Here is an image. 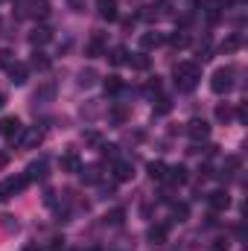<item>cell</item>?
Returning a JSON list of instances; mask_svg holds the SVG:
<instances>
[{
    "mask_svg": "<svg viewBox=\"0 0 248 251\" xmlns=\"http://www.w3.org/2000/svg\"><path fill=\"white\" fill-rule=\"evenodd\" d=\"M234 76H237L234 67H216L213 76H210V91H213V94H231L234 85H237Z\"/></svg>",
    "mask_w": 248,
    "mask_h": 251,
    "instance_id": "7a4b0ae2",
    "label": "cell"
},
{
    "mask_svg": "<svg viewBox=\"0 0 248 251\" xmlns=\"http://www.w3.org/2000/svg\"><path fill=\"white\" fill-rule=\"evenodd\" d=\"M146 94H161V79H158V76L146 82Z\"/></svg>",
    "mask_w": 248,
    "mask_h": 251,
    "instance_id": "4dcf8cb0",
    "label": "cell"
},
{
    "mask_svg": "<svg viewBox=\"0 0 248 251\" xmlns=\"http://www.w3.org/2000/svg\"><path fill=\"white\" fill-rule=\"evenodd\" d=\"M213 251H228V240H216L213 243Z\"/></svg>",
    "mask_w": 248,
    "mask_h": 251,
    "instance_id": "74e56055",
    "label": "cell"
},
{
    "mask_svg": "<svg viewBox=\"0 0 248 251\" xmlns=\"http://www.w3.org/2000/svg\"><path fill=\"white\" fill-rule=\"evenodd\" d=\"M123 219H125L123 207H114L111 213H105V222H108V225H123Z\"/></svg>",
    "mask_w": 248,
    "mask_h": 251,
    "instance_id": "cb8c5ba5",
    "label": "cell"
},
{
    "mask_svg": "<svg viewBox=\"0 0 248 251\" xmlns=\"http://www.w3.org/2000/svg\"><path fill=\"white\" fill-rule=\"evenodd\" d=\"M12 64V50H0V67H9Z\"/></svg>",
    "mask_w": 248,
    "mask_h": 251,
    "instance_id": "836d02e7",
    "label": "cell"
},
{
    "mask_svg": "<svg viewBox=\"0 0 248 251\" xmlns=\"http://www.w3.org/2000/svg\"><path fill=\"white\" fill-rule=\"evenodd\" d=\"M29 15L32 18H47L50 15V3L47 0H29Z\"/></svg>",
    "mask_w": 248,
    "mask_h": 251,
    "instance_id": "e0dca14e",
    "label": "cell"
},
{
    "mask_svg": "<svg viewBox=\"0 0 248 251\" xmlns=\"http://www.w3.org/2000/svg\"><path fill=\"white\" fill-rule=\"evenodd\" d=\"M29 184V178L26 176H12V178H3L0 181V201H9L12 196H18L21 190Z\"/></svg>",
    "mask_w": 248,
    "mask_h": 251,
    "instance_id": "3957f363",
    "label": "cell"
},
{
    "mask_svg": "<svg viewBox=\"0 0 248 251\" xmlns=\"http://www.w3.org/2000/svg\"><path fill=\"white\" fill-rule=\"evenodd\" d=\"M125 62L131 64L134 70H149V56H146V53H134V56H128Z\"/></svg>",
    "mask_w": 248,
    "mask_h": 251,
    "instance_id": "ac0fdd59",
    "label": "cell"
},
{
    "mask_svg": "<svg viewBox=\"0 0 248 251\" xmlns=\"http://www.w3.org/2000/svg\"><path fill=\"white\" fill-rule=\"evenodd\" d=\"M173 216H175L178 222H184L187 216H190V207H187L184 201H181V204H173Z\"/></svg>",
    "mask_w": 248,
    "mask_h": 251,
    "instance_id": "83f0119b",
    "label": "cell"
},
{
    "mask_svg": "<svg viewBox=\"0 0 248 251\" xmlns=\"http://www.w3.org/2000/svg\"><path fill=\"white\" fill-rule=\"evenodd\" d=\"M53 97V85H47V88H41L38 94H35V100H50Z\"/></svg>",
    "mask_w": 248,
    "mask_h": 251,
    "instance_id": "e575fe53",
    "label": "cell"
},
{
    "mask_svg": "<svg viewBox=\"0 0 248 251\" xmlns=\"http://www.w3.org/2000/svg\"><path fill=\"white\" fill-rule=\"evenodd\" d=\"M26 178H29V181H41V178H47V161H35V164H29V167H26Z\"/></svg>",
    "mask_w": 248,
    "mask_h": 251,
    "instance_id": "7c38bea8",
    "label": "cell"
},
{
    "mask_svg": "<svg viewBox=\"0 0 248 251\" xmlns=\"http://www.w3.org/2000/svg\"><path fill=\"white\" fill-rule=\"evenodd\" d=\"M164 41H167V35H164V32H155V29L140 35V47H143V50H155V47H161Z\"/></svg>",
    "mask_w": 248,
    "mask_h": 251,
    "instance_id": "8992f818",
    "label": "cell"
},
{
    "mask_svg": "<svg viewBox=\"0 0 248 251\" xmlns=\"http://www.w3.org/2000/svg\"><path fill=\"white\" fill-rule=\"evenodd\" d=\"M131 176H134V167L128 161H114V178L117 181H131Z\"/></svg>",
    "mask_w": 248,
    "mask_h": 251,
    "instance_id": "5bb4252c",
    "label": "cell"
},
{
    "mask_svg": "<svg viewBox=\"0 0 248 251\" xmlns=\"http://www.w3.org/2000/svg\"><path fill=\"white\" fill-rule=\"evenodd\" d=\"M62 170H67V173H79V170H82V161H79L76 155H64L62 158Z\"/></svg>",
    "mask_w": 248,
    "mask_h": 251,
    "instance_id": "ffe728a7",
    "label": "cell"
},
{
    "mask_svg": "<svg viewBox=\"0 0 248 251\" xmlns=\"http://www.w3.org/2000/svg\"><path fill=\"white\" fill-rule=\"evenodd\" d=\"M175 88L178 91H184V94H190L196 85H198V79H201V70H198V64L196 62H181L178 67H175Z\"/></svg>",
    "mask_w": 248,
    "mask_h": 251,
    "instance_id": "6da1fadb",
    "label": "cell"
},
{
    "mask_svg": "<svg viewBox=\"0 0 248 251\" xmlns=\"http://www.w3.org/2000/svg\"><path fill=\"white\" fill-rule=\"evenodd\" d=\"M170 108H173V102H170V97H158V105H155V114H158V117H164V114H170Z\"/></svg>",
    "mask_w": 248,
    "mask_h": 251,
    "instance_id": "4316f807",
    "label": "cell"
},
{
    "mask_svg": "<svg viewBox=\"0 0 248 251\" xmlns=\"http://www.w3.org/2000/svg\"><path fill=\"white\" fill-rule=\"evenodd\" d=\"M207 204H210L213 210H225V207L231 204V196H228L225 190H213V193L207 196Z\"/></svg>",
    "mask_w": 248,
    "mask_h": 251,
    "instance_id": "9c48e42d",
    "label": "cell"
},
{
    "mask_svg": "<svg viewBox=\"0 0 248 251\" xmlns=\"http://www.w3.org/2000/svg\"><path fill=\"white\" fill-rule=\"evenodd\" d=\"M108 56V62L111 64H125V59H128V53H125V47H114L111 53H105Z\"/></svg>",
    "mask_w": 248,
    "mask_h": 251,
    "instance_id": "603a6c76",
    "label": "cell"
},
{
    "mask_svg": "<svg viewBox=\"0 0 248 251\" xmlns=\"http://www.w3.org/2000/svg\"><path fill=\"white\" fill-rule=\"evenodd\" d=\"M187 134H190L193 140H204V137L210 134V126H207V120H198V117H196V120L187 123Z\"/></svg>",
    "mask_w": 248,
    "mask_h": 251,
    "instance_id": "5b68a950",
    "label": "cell"
},
{
    "mask_svg": "<svg viewBox=\"0 0 248 251\" xmlns=\"http://www.w3.org/2000/svg\"><path fill=\"white\" fill-rule=\"evenodd\" d=\"M97 12L102 21H117V3L114 0H97Z\"/></svg>",
    "mask_w": 248,
    "mask_h": 251,
    "instance_id": "30bf717a",
    "label": "cell"
},
{
    "mask_svg": "<svg viewBox=\"0 0 248 251\" xmlns=\"http://www.w3.org/2000/svg\"><path fill=\"white\" fill-rule=\"evenodd\" d=\"M6 70H9V76H12V85H24V82H26V73H29V67H26V64H9V67H6Z\"/></svg>",
    "mask_w": 248,
    "mask_h": 251,
    "instance_id": "4fadbf2b",
    "label": "cell"
},
{
    "mask_svg": "<svg viewBox=\"0 0 248 251\" xmlns=\"http://www.w3.org/2000/svg\"><path fill=\"white\" fill-rule=\"evenodd\" d=\"M50 38H53V32H50L47 26H41V29H35V32L29 35V41H32V44H47Z\"/></svg>",
    "mask_w": 248,
    "mask_h": 251,
    "instance_id": "7402d4cb",
    "label": "cell"
},
{
    "mask_svg": "<svg viewBox=\"0 0 248 251\" xmlns=\"http://www.w3.org/2000/svg\"><path fill=\"white\" fill-rule=\"evenodd\" d=\"M21 131H24V126H21V120H18V117H3V120H0V134H3V137L15 140Z\"/></svg>",
    "mask_w": 248,
    "mask_h": 251,
    "instance_id": "277c9868",
    "label": "cell"
},
{
    "mask_svg": "<svg viewBox=\"0 0 248 251\" xmlns=\"http://www.w3.org/2000/svg\"><path fill=\"white\" fill-rule=\"evenodd\" d=\"M105 91H108V94H120V91H123V79H120V76H108V79H105Z\"/></svg>",
    "mask_w": 248,
    "mask_h": 251,
    "instance_id": "d4e9b609",
    "label": "cell"
},
{
    "mask_svg": "<svg viewBox=\"0 0 248 251\" xmlns=\"http://www.w3.org/2000/svg\"><path fill=\"white\" fill-rule=\"evenodd\" d=\"M0 225H3L6 231H18V222H15V216H9V213L0 216Z\"/></svg>",
    "mask_w": 248,
    "mask_h": 251,
    "instance_id": "f546056e",
    "label": "cell"
},
{
    "mask_svg": "<svg viewBox=\"0 0 248 251\" xmlns=\"http://www.w3.org/2000/svg\"><path fill=\"white\" fill-rule=\"evenodd\" d=\"M32 67H35V70H47V67H50V59H47L44 53H35V56H32Z\"/></svg>",
    "mask_w": 248,
    "mask_h": 251,
    "instance_id": "f1b7e54d",
    "label": "cell"
},
{
    "mask_svg": "<svg viewBox=\"0 0 248 251\" xmlns=\"http://www.w3.org/2000/svg\"><path fill=\"white\" fill-rule=\"evenodd\" d=\"M237 47H240V38H237V35H234V38H228V41L222 44V50H225V53H234Z\"/></svg>",
    "mask_w": 248,
    "mask_h": 251,
    "instance_id": "d6a6232c",
    "label": "cell"
},
{
    "mask_svg": "<svg viewBox=\"0 0 248 251\" xmlns=\"http://www.w3.org/2000/svg\"><path fill=\"white\" fill-rule=\"evenodd\" d=\"M18 137H21L24 149H35V146H38V143L44 140V131H38V128H29V131H21Z\"/></svg>",
    "mask_w": 248,
    "mask_h": 251,
    "instance_id": "ba28073f",
    "label": "cell"
},
{
    "mask_svg": "<svg viewBox=\"0 0 248 251\" xmlns=\"http://www.w3.org/2000/svg\"><path fill=\"white\" fill-rule=\"evenodd\" d=\"M3 102H6V100H3V94H0V105H3Z\"/></svg>",
    "mask_w": 248,
    "mask_h": 251,
    "instance_id": "7bdbcfd3",
    "label": "cell"
},
{
    "mask_svg": "<svg viewBox=\"0 0 248 251\" xmlns=\"http://www.w3.org/2000/svg\"><path fill=\"white\" fill-rule=\"evenodd\" d=\"M85 140H88V143H99V134H97V131H88Z\"/></svg>",
    "mask_w": 248,
    "mask_h": 251,
    "instance_id": "ab89813d",
    "label": "cell"
},
{
    "mask_svg": "<svg viewBox=\"0 0 248 251\" xmlns=\"http://www.w3.org/2000/svg\"><path fill=\"white\" fill-rule=\"evenodd\" d=\"M0 167H6V155H0Z\"/></svg>",
    "mask_w": 248,
    "mask_h": 251,
    "instance_id": "b9f144b4",
    "label": "cell"
},
{
    "mask_svg": "<svg viewBox=\"0 0 248 251\" xmlns=\"http://www.w3.org/2000/svg\"><path fill=\"white\" fill-rule=\"evenodd\" d=\"M146 237H149V243L161 246V243H167V237H170V228H167V225H149Z\"/></svg>",
    "mask_w": 248,
    "mask_h": 251,
    "instance_id": "8fae6325",
    "label": "cell"
},
{
    "mask_svg": "<svg viewBox=\"0 0 248 251\" xmlns=\"http://www.w3.org/2000/svg\"><path fill=\"white\" fill-rule=\"evenodd\" d=\"M146 170H149V178H152V181H164V178H167V164H164V161H149Z\"/></svg>",
    "mask_w": 248,
    "mask_h": 251,
    "instance_id": "9a60e30c",
    "label": "cell"
},
{
    "mask_svg": "<svg viewBox=\"0 0 248 251\" xmlns=\"http://www.w3.org/2000/svg\"><path fill=\"white\" fill-rule=\"evenodd\" d=\"M94 82H97V70H82V73H79V85H82V88H91Z\"/></svg>",
    "mask_w": 248,
    "mask_h": 251,
    "instance_id": "484cf974",
    "label": "cell"
},
{
    "mask_svg": "<svg viewBox=\"0 0 248 251\" xmlns=\"http://www.w3.org/2000/svg\"><path fill=\"white\" fill-rule=\"evenodd\" d=\"M187 178H190V176H187V167H181V164H178V167H167V178H164V181L181 187V184H187Z\"/></svg>",
    "mask_w": 248,
    "mask_h": 251,
    "instance_id": "52a82bcc",
    "label": "cell"
},
{
    "mask_svg": "<svg viewBox=\"0 0 248 251\" xmlns=\"http://www.w3.org/2000/svg\"><path fill=\"white\" fill-rule=\"evenodd\" d=\"M102 50H105V38H102V35H97V38L88 44V56H91V59H97V56H102Z\"/></svg>",
    "mask_w": 248,
    "mask_h": 251,
    "instance_id": "d6986e66",
    "label": "cell"
},
{
    "mask_svg": "<svg viewBox=\"0 0 248 251\" xmlns=\"http://www.w3.org/2000/svg\"><path fill=\"white\" fill-rule=\"evenodd\" d=\"M216 120H222V123L231 120V108L228 105H216Z\"/></svg>",
    "mask_w": 248,
    "mask_h": 251,
    "instance_id": "1f68e13d",
    "label": "cell"
},
{
    "mask_svg": "<svg viewBox=\"0 0 248 251\" xmlns=\"http://www.w3.org/2000/svg\"><path fill=\"white\" fill-rule=\"evenodd\" d=\"M167 41H170L175 50H184V47H190V35H187V32H175V35H170Z\"/></svg>",
    "mask_w": 248,
    "mask_h": 251,
    "instance_id": "44dd1931",
    "label": "cell"
},
{
    "mask_svg": "<svg viewBox=\"0 0 248 251\" xmlns=\"http://www.w3.org/2000/svg\"><path fill=\"white\" fill-rule=\"evenodd\" d=\"M102 155H111V158H114V155H117V146H102Z\"/></svg>",
    "mask_w": 248,
    "mask_h": 251,
    "instance_id": "60d3db41",
    "label": "cell"
},
{
    "mask_svg": "<svg viewBox=\"0 0 248 251\" xmlns=\"http://www.w3.org/2000/svg\"><path fill=\"white\" fill-rule=\"evenodd\" d=\"M24 251H47V246H38V243H29V246H24Z\"/></svg>",
    "mask_w": 248,
    "mask_h": 251,
    "instance_id": "f35d334b",
    "label": "cell"
},
{
    "mask_svg": "<svg viewBox=\"0 0 248 251\" xmlns=\"http://www.w3.org/2000/svg\"><path fill=\"white\" fill-rule=\"evenodd\" d=\"M67 3H70L73 12H85V6H88V0H67Z\"/></svg>",
    "mask_w": 248,
    "mask_h": 251,
    "instance_id": "d590c367",
    "label": "cell"
},
{
    "mask_svg": "<svg viewBox=\"0 0 248 251\" xmlns=\"http://www.w3.org/2000/svg\"><path fill=\"white\" fill-rule=\"evenodd\" d=\"M111 120H114V123H123V120H125V111H123V108H114V111H111Z\"/></svg>",
    "mask_w": 248,
    "mask_h": 251,
    "instance_id": "8d00e7d4",
    "label": "cell"
},
{
    "mask_svg": "<svg viewBox=\"0 0 248 251\" xmlns=\"http://www.w3.org/2000/svg\"><path fill=\"white\" fill-rule=\"evenodd\" d=\"M79 176H82V181H85V184H97V181L102 178L97 164H91V167H82V170H79Z\"/></svg>",
    "mask_w": 248,
    "mask_h": 251,
    "instance_id": "2e32d148",
    "label": "cell"
}]
</instances>
